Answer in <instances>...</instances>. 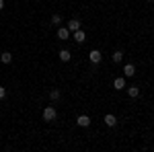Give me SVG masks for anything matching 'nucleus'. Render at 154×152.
<instances>
[{"label":"nucleus","mask_w":154,"mask_h":152,"mask_svg":"<svg viewBox=\"0 0 154 152\" xmlns=\"http://www.w3.org/2000/svg\"><path fill=\"white\" fill-rule=\"evenodd\" d=\"M88 60H91L93 64H99V62L103 60V56H101V51H99V49H93V51L88 54Z\"/></svg>","instance_id":"obj_2"},{"label":"nucleus","mask_w":154,"mask_h":152,"mask_svg":"<svg viewBox=\"0 0 154 152\" xmlns=\"http://www.w3.org/2000/svg\"><path fill=\"white\" fill-rule=\"evenodd\" d=\"M49 99H51V101H58V99H60V91H58V88L49 91Z\"/></svg>","instance_id":"obj_14"},{"label":"nucleus","mask_w":154,"mask_h":152,"mask_svg":"<svg viewBox=\"0 0 154 152\" xmlns=\"http://www.w3.org/2000/svg\"><path fill=\"white\" fill-rule=\"evenodd\" d=\"M62 23V17H60V14H54V17H51V23L49 25H60Z\"/></svg>","instance_id":"obj_15"},{"label":"nucleus","mask_w":154,"mask_h":152,"mask_svg":"<svg viewBox=\"0 0 154 152\" xmlns=\"http://www.w3.org/2000/svg\"><path fill=\"white\" fill-rule=\"evenodd\" d=\"M78 29H80V21L72 19L70 23H68V31H70V33H74V31H78Z\"/></svg>","instance_id":"obj_9"},{"label":"nucleus","mask_w":154,"mask_h":152,"mask_svg":"<svg viewBox=\"0 0 154 152\" xmlns=\"http://www.w3.org/2000/svg\"><path fill=\"white\" fill-rule=\"evenodd\" d=\"M74 41H78V43H84V41H86V35H84V31H82V29L74 31Z\"/></svg>","instance_id":"obj_6"},{"label":"nucleus","mask_w":154,"mask_h":152,"mask_svg":"<svg viewBox=\"0 0 154 152\" xmlns=\"http://www.w3.org/2000/svg\"><path fill=\"white\" fill-rule=\"evenodd\" d=\"M68 37H70L68 27H60V29H58V39H68Z\"/></svg>","instance_id":"obj_8"},{"label":"nucleus","mask_w":154,"mask_h":152,"mask_svg":"<svg viewBox=\"0 0 154 152\" xmlns=\"http://www.w3.org/2000/svg\"><path fill=\"white\" fill-rule=\"evenodd\" d=\"M128 95H130V99H136V97H140V88L138 86H130L128 88Z\"/></svg>","instance_id":"obj_12"},{"label":"nucleus","mask_w":154,"mask_h":152,"mask_svg":"<svg viewBox=\"0 0 154 152\" xmlns=\"http://www.w3.org/2000/svg\"><path fill=\"white\" fill-rule=\"evenodd\" d=\"M60 60H62V62H70V58H72V54L70 51H68V49H60Z\"/></svg>","instance_id":"obj_11"},{"label":"nucleus","mask_w":154,"mask_h":152,"mask_svg":"<svg viewBox=\"0 0 154 152\" xmlns=\"http://www.w3.org/2000/svg\"><path fill=\"white\" fill-rule=\"evenodd\" d=\"M134 74H136V66H134V64H125V66H123V76L130 78V76H134Z\"/></svg>","instance_id":"obj_5"},{"label":"nucleus","mask_w":154,"mask_h":152,"mask_svg":"<svg viewBox=\"0 0 154 152\" xmlns=\"http://www.w3.org/2000/svg\"><path fill=\"white\" fill-rule=\"evenodd\" d=\"M103 121H105L107 128H115V126H117V119H115V115H111V113H107Z\"/></svg>","instance_id":"obj_3"},{"label":"nucleus","mask_w":154,"mask_h":152,"mask_svg":"<svg viewBox=\"0 0 154 152\" xmlns=\"http://www.w3.org/2000/svg\"><path fill=\"white\" fill-rule=\"evenodd\" d=\"M76 123H78L80 128H88V126H91V117H88V115H78Z\"/></svg>","instance_id":"obj_4"},{"label":"nucleus","mask_w":154,"mask_h":152,"mask_svg":"<svg viewBox=\"0 0 154 152\" xmlns=\"http://www.w3.org/2000/svg\"><path fill=\"white\" fill-rule=\"evenodd\" d=\"M113 86H115V91L125 88V78H121V76H119V78H115V80H113Z\"/></svg>","instance_id":"obj_10"},{"label":"nucleus","mask_w":154,"mask_h":152,"mask_svg":"<svg viewBox=\"0 0 154 152\" xmlns=\"http://www.w3.org/2000/svg\"><path fill=\"white\" fill-rule=\"evenodd\" d=\"M0 62H2V64H11L12 62V54L11 51H2V54H0Z\"/></svg>","instance_id":"obj_7"},{"label":"nucleus","mask_w":154,"mask_h":152,"mask_svg":"<svg viewBox=\"0 0 154 152\" xmlns=\"http://www.w3.org/2000/svg\"><path fill=\"white\" fill-rule=\"evenodd\" d=\"M56 117H58V113H56V109L51 105L43 109V119H45V121H56Z\"/></svg>","instance_id":"obj_1"},{"label":"nucleus","mask_w":154,"mask_h":152,"mask_svg":"<svg viewBox=\"0 0 154 152\" xmlns=\"http://www.w3.org/2000/svg\"><path fill=\"white\" fill-rule=\"evenodd\" d=\"M148 2H154V0H148Z\"/></svg>","instance_id":"obj_18"},{"label":"nucleus","mask_w":154,"mask_h":152,"mask_svg":"<svg viewBox=\"0 0 154 152\" xmlns=\"http://www.w3.org/2000/svg\"><path fill=\"white\" fill-rule=\"evenodd\" d=\"M4 97H6V88H4V86H0V101H2Z\"/></svg>","instance_id":"obj_16"},{"label":"nucleus","mask_w":154,"mask_h":152,"mask_svg":"<svg viewBox=\"0 0 154 152\" xmlns=\"http://www.w3.org/2000/svg\"><path fill=\"white\" fill-rule=\"evenodd\" d=\"M111 60H113V64H119V62L123 60V51H113V56H111Z\"/></svg>","instance_id":"obj_13"},{"label":"nucleus","mask_w":154,"mask_h":152,"mask_svg":"<svg viewBox=\"0 0 154 152\" xmlns=\"http://www.w3.org/2000/svg\"><path fill=\"white\" fill-rule=\"evenodd\" d=\"M2 8H4V0H0V11H2Z\"/></svg>","instance_id":"obj_17"}]
</instances>
